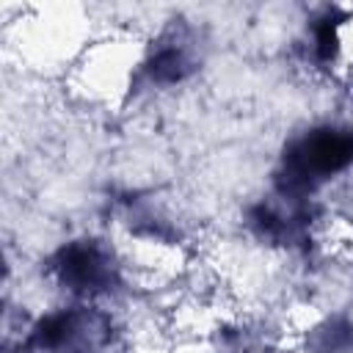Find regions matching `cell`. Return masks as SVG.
<instances>
[{
  "instance_id": "cell-1",
  "label": "cell",
  "mask_w": 353,
  "mask_h": 353,
  "mask_svg": "<svg viewBox=\"0 0 353 353\" xmlns=\"http://www.w3.org/2000/svg\"><path fill=\"white\" fill-rule=\"evenodd\" d=\"M353 174V121H317L295 132L279 157L273 193L314 204L317 193Z\"/></svg>"
},
{
  "instance_id": "cell-2",
  "label": "cell",
  "mask_w": 353,
  "mask_h": 353,
  "mask_svg": "<svg viewBox=\"0 0 353 353\" xmlns=\"http://www.w3.org/2000/svg\"><path fill=\"white\" fill-rule=\"evenodd\" d=\"M44 281L61 301L108 306H116L130 290L116 240L99 234H77L58 243L44 262Z\"/></svg>"
},
{
  "instance_id": "cell-3",
  "label": "cell",
  "mask_w": 353,
  "mask_h": 353,
  "mask_svg": "<svg viewBox=\"0 0 353 353\" xmlns=\"http://www.w3.org/2000/svg\"><path fill=\"white\" fill-rule=\"evenodd\" d=\"M146 39L130 30H110L91 39L63 80L72 97L91 108H116L135 94L138 66Z\"/></svg>"
},
{
  "instance_id": "cell-4",
  "label": "cell",
  "mask_w": 353,
  "mask_h": 353,
  "mask_svg": "<svg viewBox=\"0 0 353 353\" xmlns=\"http://www.w3.org/2000/svg\"><path fill=\"white\" fill-rule=\"evenodd\" d=\"M199 66H201V52L193 28H188L185 22H165L152 36H146L135 91L182 88L196 77Z\"/></svg>"
}]
</instances>
